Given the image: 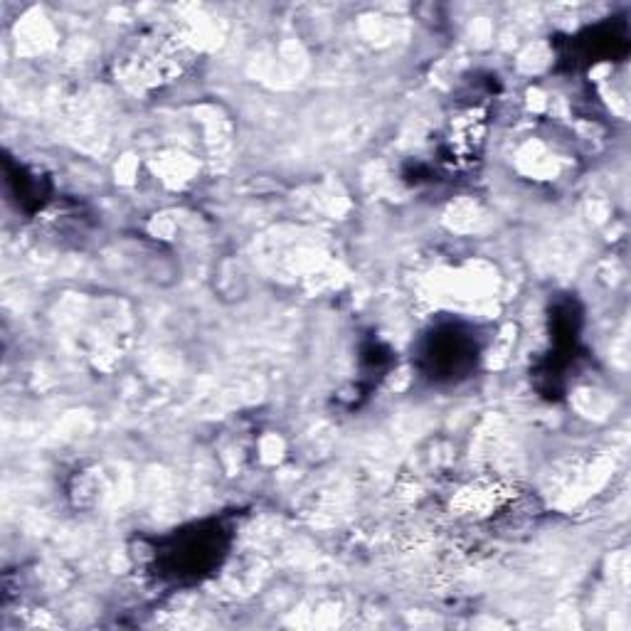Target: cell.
<instances>
[{
  "instance_id": "cell-1",
  "label": "cell",
  "mask_w": 631,
  "mask_h": 631,
  "mask_svg": "<svg viewBox=\"0 0 631 631\" xmlns=\"http://www.w3.org/2000/svg\"><path fill=\"white\" fill-rule=\"evenodd\" d=\"M484 129V116L474 114V111L456 121L452 136H449L452 151L456 153V161H469V158H474L479 153L481 143H484Z\"/></svg>"
}]
</instances>
